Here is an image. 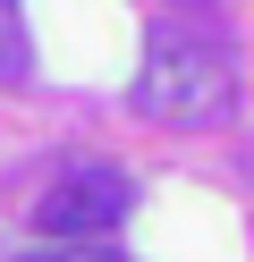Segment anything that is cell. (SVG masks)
Returning <instances> with one entry per match:
<instances>
[{"instance_id": "cell-1", "label": "cell", "mask_w": 254, "mask_h": 262, "mask_svg": "<svg viewBox=\"0 0 254 262\" xmlns=\"http://www.w3.org/2000/svg\"><path fill=\"white\" fill-rule=\"evenodd\" d=\"M135 110L161 127H220L237 110V68L203 34H152L135 68Z\"/></svg>"}, {"instance_id": "cell-2", "label": "cell", "mask_w": 254, "mask_h": 262, "mask_svg": "<svg viewBox=\"0 0 254 262\" xmlns=\"http://www.w3.org/2000/svg\"><path fill=\"white\" fill-rule=\"evenodd\" d=\"M135 211V186L127 169H68L60 186H43V203H34V228H43L51 245H102L119 220Z\"/></svg>"}, {"instance_id": "cell-3", "label": "cell", "mask_w": 254, "mask_h": 262, "mask_svg": "<svg viewBox=\"0 0 254 262\" xmlns=\"http://www.w3.org/2000/svg\"><path fill=\"white\" fill-rule=\"evenodd\" d=\"M26 68H34V51H26V9L0 0V85H17Z\"/></svg>"}, {"instance_id": "cell-4", "label": "cell", "mask_w": 254, "mask_h": 262, "mask_svg": "<svg viewBox=\"0 0 254 262\" xmlns=\"http://www.w3.org/2000/svg\"><path fill=\"white\" fill-rule=\"evenodd\" d=\"M9 262H127L110 245H34V254H9Z\"/></svg>"}]
</instances>
